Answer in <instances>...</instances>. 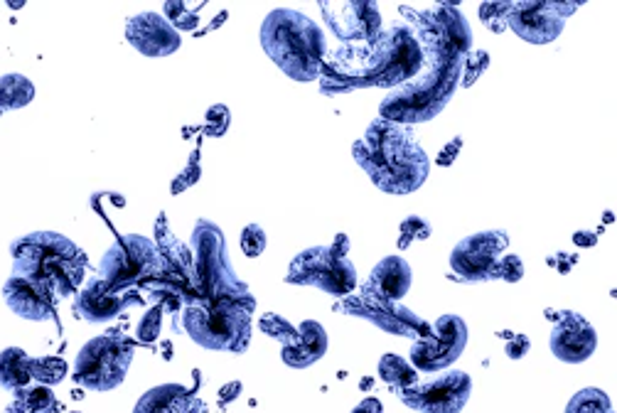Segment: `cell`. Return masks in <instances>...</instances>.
I'll return each mask as SVG.
<instances>
[{
	"label": "cell",
	"instance_id": "52a82bcc",
	"mask_svg": "<svg viewBox=\"0 0 617 413\" xmlns=\"http://www.w3.org/2000/svg\"><path fill=\"white\" fill-rule=\"evenodd\" d=\"M251 313V305L232 298H195L182 313V327L205 350L241 354L251 342Z\"/></svg>",
	"mask_w": 617,
	"mask_h": 413
},
{
	"label": "cell",
	"instance_id": "ba28073f",
	"mask_svg": "<svg viewBox=\"0 0 617 413\" xmlns=\"http://www.w3.org/2000/svg\"><path fill=\"white\" fill-rule=\"evenodd\" d=\"M165 273V261L155 241L141 234L118 236L99 264V278L116 293L133 291Z\"/></svg>",
	"mask_w": 617,
	"mask_h": 413
},
{
	"label": "cell",
	"instance_id": "e0dca14e",
	"mask_svg": "<svg viewBox=\"0 0 617 413\" xmlns=\"http://www.w3.org/2000/svg\"><path fill=\"white\" fill-rule=\"evenodd\" d=\"M549 347L551 354L561 362L581 364L593 357L595 347H598V332L581 313L566 310V313L554 315Z\"/></svg>",
	"mask_w": 617,
	"mask_h": 413
},
{
	"label": "cell",
	"instance_id": "5b68a950",
	"mask_svg": "<svg viewBox=\"0 0 617 413\" xmlns=\"http://www.w3.org/2000/svg\"><path fill=\"white\" fill-rule=\"evenodd\" d=\"M261 47L293 82H315L327 55L325 32L315 20L291 8H278L261 25Z\"/></svg>",
	"mask_w": 617,
	"mask_h": 413
},
{
	"label": "cell",
	"instance_id": "836d02e7",
	"mask_svg": "<svg viewBox=\"0 0 617 413\" xmlns=\"http://www.w3.org/2000/svg\"><path fill=\"white\" fill-rule=\"evenodd\" d=\"M399 232H401L399 249H409L413 241H426V239H431L433 229H431V224L426 222V219H423V217H416V214H411V217H406L404 222H401Z\"/></svg>",
	"mask_w": 617,
	"mask_h": 413
},
{
	"label": "cell",
	"instance_id": "484cf974",
	"mask_svg": "<svg viewBox=\"0 0 617 413\" xmlns=\"http://www.w3.org/2000/svg\"><path fill=\"white\" fill-rule=\"evenodd\" d=\"M59 401L52 394L50 386H25V389L15 391L13 404L8 406L5 413H57Z\"/></svg>",
	"mask_w": 617,
	"mask_h": 413
},
{
	"label": "cell",
	"instance_id": "44dd1931",
	"mask_svg": "<svg viewBox=\"0 0 617 413\" xmlns=\"http://www.w3.org/2000/svg\"><path fill=\"white\" fill-rule=\"evenodd\" d=\"M411 283L413 271L409 261L401 259V256H386L374 266L372 276L367 278L359 293L377 300H401L411 291Z\"/></svg>",
	"mask_w": 617,
	"mask_h": 413
},
{
	"label": "cell",
	"instance_id": "4316f807",
	"mask_svg": "<svg viewBox=\"0 0 617 413\" xmlns=\"http://www.w3.org/2000/svg\"><path fill=\"white\" fill-rule=\"evenodd\" d=\"M35 99V84L25 74H3L0 77V106L3 111H15Z\"/></svg>",
	"mask_w": 617,
	"mask_h": 413
},
{
	"label": "cell",
	"instance_id": "7bdbcfd3",
	"mask_svg": "<svg viewBox=\"0 0 617 413\" xmlns=\"http://www.w3.org/2000/svg\"><path fill=\"white\" fill-rule=\"evenodd\" d=\"M546 264H549L551 268H556L559 273H568L573 268V264H576V259H571V254H563V251H559V254H551L549 259H546Z\"/></svg>",
	"mask_w": 617,
	"mask_h": 413
},
{
	"label": "cell",
	"instance_id": "ffe728a7",
	"mask_svg": "<svg viewBox=\"0 0 617 413\" xmlns=\"http://www.w3.org/2000/svg\"><path fill=\"white\" fill-rule=\"evenodd\" d=\"M3 298L8 308L23 320L45 323V320L55 318L57 295L40 283L28 281V278L10 276L3 286Z\"/></svg>",
	"mask_w": 617,
	"mask_h": 413
},
{
	"label": "cell",
	"instance_id": "6da1fadb",
	"mask_svg": "<svg viewBox=\"0 0 617 413\" xmlns=\"http://www.w3.org/2000/svg\"><path fill=\"white\" fill-rule=\"evenodd\" d=\"M399 13L416 32L423 64L416 77L384 96L379 118L416 126L441 114L458 91L465 55L472 50V30L453 3H433L428 8L401 5Z\"/></svg>",
	"mask_w": 617,
	"mask_h": 413
},
{
	"label": "cell",
	"instance_id": "1f68e13d",
	"mask_svg": "<svg viewBox=\"0 0 617 413\" xmlns=\"http://www.w3.org/2000/svg\"><path fill=\"white\" fill-rule=\"evenodd\" d=\"M509 13H512V0H502V3H482L480 5V20L482 25H485L487 30L492 32H500L509 30L507 28V20Z\"/></svg>",
	"mask_w": 617,
	"mask_h": 413
},
{
	"label": "cell",
	"instance_id": "c3c4849f",
	"mask_svg": "<svg viewBox=\"0 0 617 413\" xmlns=\"http://www.w3.org/2000/svg\"><path fill=\"white\" fill-rule=\"evenodd\" d=\"M3 114H5V111H3V106H0V116H3Z\"/></svg>",
	"mask_w": 617,
	"mask_h": 413
},
{
	"label": "cell",
	"instance_id": "d6a6232c",
	"mask_svg": "<svg viewBox=\"0 0 617 413\" xmlns=\"http://www.w3.org/2000/svg\"><path fill=\"white\" fill-rule=\"evenodd\" d=\"M490 55H487L485 50H470L468 55H465L463 62V77H460V87H472V84L477 82V79L482 77V74L490 69Z\"/></svg>",
	"mask_w": 617,
	"mask_h": 413
},
{
	"label": "cell",
	"instance_id": "bcb514c9",
	"mask_svg": "<svg viewBox=\"0 0 617 413\" xmlns=\"http://www.w3.org/2000/svg\"><path fill=\"white\" fill-rule=\"evenodd\" d=\"M332 249H337L340 254L350 256V236L347 234H337L335 236V244H332Z\"/></svg>",
	"mask_w": 617,
	"mask_h": 413
},
{
	"label": "cell",
	"instance_id": "f1b7e54d",
	"mask_svg": "<svg viewBox=\"0 0 617 413\" xmlns=\"http://www.w3.org/2000/svg\"><path fill=\"white\" fill-rule=\"evenodd\" d=\"M566 413H615V406L603 389L588 386L568 401Z\"/></svg>",
	"mask_w": 617,
	"mask_h": 413
},
{
	"label": "cell",
	"instance_id": "ee69618b",
	"mask_svg": "<svg viewBox=\"0 0 617 413\" xmlns=\"http://www.w3.org/2000/svg\"><path fill=\"white\" fill-rule=\"evenodd\" d=\"M352 413H384V406L382 401L374 399V396H367V399L359 401V404L354 406Z\"/></svg>",
	"mask_w": 617,
	"mask_h": 413
},
{
	"label": "cell",
	"instance_id": "30bf717a",
	"mask_svg": "<svg viewBox=\"0 0 617 413\" xmlns=\"http://www.w3.org/2000/svg\"><path fill=\"white\" fill-rule=\"evenodd\" d=\"M286 283L315 286L330 295H350L357 288V268L332 246H310L291 261Z\"/></svg>",
	"mask_w": 617,
	"mask_h": 413
},
{
	"label": "cell",
	"instance_id": "8fae6325",
	"mask_svg": "<svg viewBox=\"0 0 617 413\" xmlns=\"http://www.w3.org/2000/svg\"><path fill=\"white\" fill-rule=\"evenodd\" d=\"M468 345V325L463 318L448 313L431 325V332L418 337L411 347V364L418 372H443L458 362Z\"/></svg>",
	"mask_w": 617,
	"mask_h": 413
},
{
	"label": "cell",
	"instance_id": "b9f144b4",
	"mask_svg": "<svg viewBox=\"0 0 617 413\" xmlns=\"http://www.w3.org/2000/svg\"><path fill=\"white\" fill-rule=\"evenodd\" d=\"M460 148H463V138H455V141H450L448 146H445L441 153H438V158H436V163L438 165H443V168H448V165H453V160L458 158V153H460Z\"/></svg>",
	"mask_w": 617,
	"mask_h": 413
},
{
	"label": "cell",
	"instance_id": "3957f363",
	"mask_svg": "<svg viewBox=\"0 0 617 413\" xmlns=\"http://www.w3.org/2000/svg\"><path fill=\"white\" fill-rule=\"evenodd\" d=\"M352 155L386 195H411L431 175V158L416 141L411 126L386 118L369 123L367 133L352 146Z\"/></svg>",
	"mask_w": 617,
	"mask_h": 413
},
{
	"label": "cell",
	"instance_id": "f546056e",
	"mask_svg": "<svg viewBox=\"0 0 617 413\" xmlns=\"http://www.w3.org/2000/svg\"><path fill=\"white\" fill-rule=\"evenodd\" d=\"M69 374L67 362L62 357H40L32 359L30 377L42 386H55Z\"/></svg>",
	"mask_w": 617,
	"mask_h": 413
},
{
	"label": "cell",
	"instance_id": "2e32d148",
	"mask_svg": "<svg viewBox=\"0 0 617 413\" xmlns=\"http://www.w3.org/2000/svg\"><path fill=\"white\" fill-rule=\"evenodd\" d=\"M327 28L335 32L342 45H367L382 35V13L372 0H345V3H320Z\"/></svg>",
	"mask_w": 617,
	"mask_h": 413
},
{
	"label": "cell",
	"instance_id": "5bb4252c",
	"mask_svg": "<svg viewBox=\"0 0 617 413\" xmlns=\"http://www.w3.org/2000/svg\"><path fill=\"white\" fill-rule=\"evenodd\" d=\"M340 310H345L347 315L352 318H362L369 320L372 325H377L379 330L389 332V335H399V337H418L428 335L431 332V325L421 318V315L413 313L411 308H406L401 300H377L369 298V295H345L340 305Z\"/></svg>",
	"mask_w": 617,
	"mask_h": 413
},
{
	"label": "cell",
	"instance_id": "7c38bea8",
	"mask_svg": "<svg viewBox=\"0 0 617 413\" xmlns=\"http://www.w3.org/2000/svg\"><path fill=\"white\" fill-rule=\"evenodd\" d=\"M509 249V234L504 229H490L465 236L450 254V268L460 281L485 283L497 281V266Z\"/></svg>",
	"mask_w": 617,
	"mask_h": 413
},
{
	"label": "cell",
	"instance_id": "7402d4cb",
	"mask_svg": "<svg viewBox=\"0 0 617 413\" xmlns=\"http://www.w3.org/2000/svg\"><path fill=\"white\" fill-rule=\"evenodd\" d=\"M207 406L180 384H160L141 396L133 413H205Z\"/></svg>",
	"mask_w": 617,
	"mask_h": 413
},
{
	"label": "cell",
	"instance_id": "4dcf8cb0",
	"mask_svg": "<svg viewBox=\"0 0 617 413\" xmlns=\"http://www.w3.org/2000/svg\"><path fill=\"white\" fill-rule=\"evenodd\" d=\"M259 330L264 332V335L273 337V340L281 342L283 347L293 345V342L298 340V327L291 325L286 318H283V315H276V313L261 315Z\"/></svg>",
	"mask_w": 617,
	"mask_h": 413
},
{
	"label": "cell",
	"instance_id": "9c48e42d",
	"mask_svg": "<svg viewBox=\"0 0 617 413\" xmlns=\"http://www.w3.org/2000/svg\"><path fill=\"white\" fill-rule=\"evenodd\" d=\"M133 362V345L121 335L89 340L74 359L72 379L89 391H111L126 379Z\"/></svg>",
	"mask_w": 617,
	"mask_h": 413
},
{
	"label": "cell",
	"instance_id": "74e56055",
	"mask_svg": "<svg viewBox=\"0 0 617 413\" xmlns=\"http://www.w3.org/2000/svg\"><path fill=\"white\" fill-rule=\"evenodd\" d=\"M200 175H202L200 153H192L190 163L185 165V170H182V173L173 180V185H170V192H173V195H180V192L190 190L192 185H197V182H200Z\"/></svg>",
	"mask_w": 617,
	"mask_h": 413
},
{
	"label": "cell",
	"instance_id": "ab89813d",
	"mask_svg": "<svg viewBox=\"0 0 617 413\" xmlns=\"http://www.w3.org/2000/svg\"><path fill=\"white\" fill-rule=\"evenodd\" d=\"M524 276V264L517 254H507L500 259V266H497V278L507 283H517L522 281Z\"/></svg>",
	"mask_w": 617,
	"mask_h": 413
},
{
	"label": "cell",
	"instance_id": "603a6c76",
	"mask_svg": "<svg viewBox=\"0 0 617 413\" xmlns=\"http://www.w3.org/2000/svg\"><path fill=\"white\" fill-rule=\"evenodd\" d=\"M327 352V332L315 320H305L298 325V340L293 345L283 347L281 357L291 369H305L310 364L320 362Z\"/></svg>",
	"mask_w": 617,
	"mask_h": 413
},
{
	"label": "cell",
	"instance_id": "d6986e66",
	"mask_svg": "<svg viewBox=\"0 0 617 413\" xmlns=\"http://www.w3.org/2000/svg\"><path fill=\"white\" fill-rule=\"evenodd\" d=\"M138 303L136 291L116 293L101 281L99 276L87 281L82 291H77V300H74V313L77 318H84L87 323H109V320L118 318L123 310Z\"/></svg>",
	"mask_w": 617,
	"mask_h": 413
},
{
	"label": "cell",
	"instance_id": "cb8c5ba5",
	"mask_svg": "<svg viewBox=\"0 0 617 413\" xmlns=\"http://www.w3.org/2000/svg\"><path fill=\"white\" fill-rule=\"evenodd\" d=\"M155 246H158L160 256H163L165 271L175 273L177 278H182V281L192 286V251L170 232L165 214H160L158 222H155Z\"/></svg>",
	"mask_w": 617,
	"mask_h": 413
},
{
	"label": "cell",
	"instance_id": "7a4b0ae2",
	"mask_svg": "<svg viewBox=\"0 0 617 413\" xmlns=\"http://www.w3.org/2000/svg\"><path fill=\"white\" fill-rule=\"evenodd\" d=\"M423 50L409 23L382 30L367 45H342L327 52L320 69V89L327 96L352 94L357 89H396L418 74Z\"/></svg>",
	"mask_w": 617,
	"mask_h": 413
},
{
	"label": "cell",
	"instance_id": "277c9868",
	"mask_svg": "<svg viewBox=\"0 0 617 413\" xmlns=\"http://www.w3.org/2000/svg\"><path fill=\"white\" fill-rule=\"evenodd\" d=\"M10 256H13V276L50 288L57 298L77 293L87 271L84 251L72 239L57 232L18 236L10 244Z\"/></svg>",
	"mask_w": 617,
	"mask_h": 413
},
{
	"label": "cell",
	"instance_id": "60d3db41",
	"mask_svg": "<svg viewBox=\"0 0 617 413\" xmlns=\"http://www.w3.org/2000/svg\"><path fill=\"white\" fill-rule=\"evenodd\" d=\"M529 347H531V342L527 335H522V332H519V335H512V340H509V345H507V357L522 359L524 354L529 352Z\"/></svg>",
	"mask_w": 617,
	"mask_h": 413
},
{
	"label": "cell",
	"instance_id": "d4e9b609",
	"mask_svg": "<svg viewBox=\"0 0 617 413\" xmlns=\"http://www.w3.org/2000/svg\"><path fill=\"white\" fill-rule=\"evenodd\" d=\"M32 357L20 347H8L0 352V386L8 391H20L30 384Z\"/></svg>",
	"mask_w": 617,
	"mask_h": 413
},
{
	"label": "cell",
	"instance_id": "83f0119b",
	"mask_svg": "<svg viewBox=\"0 0 617 413\" xmlns=\"http://www.w3.org/2000/svg\"><path fill=\"white\" fill-rule=\"evenodd\" d=\"M379 377L389 386H394V391L418 384V374L416 369H413V364L406 362L399 354H384V357L379 359Z\"/></svg>",
	"mask_w": 617,
	"mask_h": 413
},
{
	"label": "cell",
	"instance_id": "8d00e7d4",
	"mask_svg": "<svg viewBox=\"0 0 617 413\" xmlns=\"http://www.w3.org/2000/svg\"><path fill=\"white\" fill-rule=\"evenodd\" d=\"M241 249L249 259H256V256L264 254L266 249V232L264 227L259 224H246L244 232H241Z\"/></svg>",
	"mask_w": 617,
	"mask_h": 413
},
{
	"label": "cell",
	"instance_id": "8992f818",
	"mask_svg": "<svg viewBox=\"0 0 617 413\" xmlns=\"http://www.w3.org/2000/svg\"><path fill=\"white\" fill-rule=\"evenodd\" d=\"M192 251V291L195 298L217 300L232 298L239 303L256 308V298L249 286L236 276L232 261H229L227 239L219 224L212 219H197L190 239Z\"/></svg>",
	"mask_w": 617,
	"mask_h": 413
},
{
	"label": "cell",
	"instance_id": "d590c367",
	"mask_svg": "<svg viewBox=\"0 0 617 413\" xmlns=\"http://www.w3.org/2000/svg\"><path fill=\"white\" fill-rule=\"evenodd\" d=\"M229 123H232V114L224 104H214L209 106L207 118H205V133L212 138H222L227 133Z\"/></svg>",
	"mask_w": 617,
	"mask_h": 413
},
{
	"label": "cell",
	"instance_id": "7dc6e473",
	"mask_svg": "<svg viewBox=\"0 0 617 413\" xmlns=\"http://www.w3.org/2000/svg\"><path fill=\"white\" fill-rule=\"evenodd\" d=\"M573 241H576V246H583V249H588V246H595V234L593 232H578L573 236Z\"/></svg>",
	"mask_w": 617,
	"mask_h": 413
},
{
	"label": "cell",
	"instance_id": "e575fe53",
	"mask_svg": "<svg viewBox=\"0 0 617 413\" xmlns=\"http://www.w3.org/2000/svg\"><path fill=\"white\" fill-rule=\"evenodd\" d=\"M163 10H165V15H168L170 25H173L175 30L195 32L197 25H200V15L192 13V10L187 8L182 0H177V3H175V0H173V3H165Z\"/></svg>",
	"mask_w": 617,
	"mask_h": 413
},
{
	"label": "cell",
	"instance_id": "9a60e30c",
	"mask_svg": "<svg viewBox=\"0 0 617 413\" xmlns=\"http://www.w3.org/2000/svg\"><path fill=\"white\" fill-rule=\"evenodd\" d=\"M472 394L470 374L445 372L431 382H418L406 389L396 391L406 406L418 413H460L468 406Z\"/></svg>",
	"mask_w": 617,
	"mask_h": 413
},
{
	"label": "cell",
	"instance_id": "f6af8a7d",
	"mask_svg": "<svg viewBox=\"0 0 617 413\" xmlns=\"http://www.w3.org/2000/svg\"><path fill=\"white\" fill-rule=\"evenodd\" d=\"M239 391H241V382H232V384H227V386H222V391H219V401H222V406H227L229 401H234L236 396H239Z\"/></svg>",
	"mask_w": 617,
	"mask_h": 413
},
{
	"label": "cell",
	"instance_id": "681fc988",
	"mask_svg": "<svg viewBox=\"0 0 617 413\" xmlns=\"http://www.w3.org/2000/svg\"><path fill=\"white\" fill-rule=\"evenodd\" d=\"M69 413H79V411H69Z\"/></svg>",
	"mask_w": 617,
	"mask_h": 413
},
{
	"label": "cell",
	"instance_id": "f35d334b",
	"mask_svg": "<svg viewBox=\"0 0 617 413\" xmlns=\"http://www.w3.org/2000/svg\"><path fill=\"white\" fill-rule=\"evenodd\" d=\"M160 323H163V308H160V305H153V308L143 315L141 323H138V340L146 342V345L158 340Z\"/></svg>",
	"mask_w": 617,
	"mask_h": 413
},
{
	"label": "cell",
	"instance_id": "ac0fdd59",
	"mask_svg": "<svg viewBox=\"0 0 617 413\" xmlns=\"http://www.w3.org/2000/svg\"><path fill=\"white\" fill-rule=\"evenodd\" d=\"M126 40L133 50L153 59L175 55L182 45L180 32L170 25V20L158 13H150V10L128 20Z\"/></svg>",
	"mask_w": 617,
	"mask_h": 413
},
{
	"label": "cell",
	"instance_id": "4fadbf2b",
	"mask_svg": "<svg viewBox=\"0 0 617 413\" xmlns=\"http://www.w3.org/2000/svg\"><path fill=\"white\" fill-rule=\"evenodd\" d=\"M581 8V3H559V0H512L507 28L517 32L529 45H549L559 40L566 28V18Z\"/></svg>",
	"mask_w": 617,
	"mask_h": 413
}]
</instances>
